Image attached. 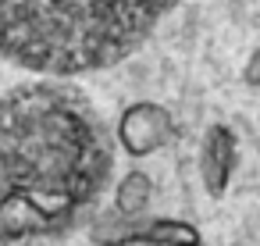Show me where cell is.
<instances>
[{
    "instance_id": "6",
    "label": "cell",
    "mask_w": 260,
    "mask_h": 246,
    "mask_svg": "<svg viewBox=\"0 0 260 246\" xmlns=\"http://www.w3.org/2000/svg\"><path fill=\"white\" fill-rule=\"evenodd\" d=\"M121 242H200V228L189 221L160 218V221H150V225L121 235Z\"/></svg>"
},
{
    "instance_id": "3",
    "label": "cell",
    "mask_w": 260,
    "mask_h": 246,
    "mask_svg": "<svg viewBox=\"0 0 260 246\" xmlns=\"http://www.w3.org/2000/svg\"><path fill=\"white\" fill-rule=\"evenodd\" d=\"M178 136L175 129V118L164 104H153V100H136L121 111V121H118V143L128 157H150L164 146H171Z\"/></svg>"
},
{
    "instance_id": "4",
    "label": "cell",
    "mask_w": 260,
    "mask_h": 246,
    "mask_svg": "<svg viewBox=\"0 0 260 246\" xmlns=\"http://www.w3.org/2000/svg\"><path fill=\"white\" fill-rule=\"evenodd\" d=\"M235 132L228 125H210L203 136V150H200V178L203 189L210 196H224L232 175H235Z\"/></svg>"
},
{
    "instance_id": "2",
    "label": "cell",
    "mask_w": 260,
    "mask_h": 246,
    "mask_svg": "<svg viewBox=\"0 0 260 246\" xmlns=\"http://www.w3.org/2000/svg\"><path fill=\"white\" fill-rule=\"evenodd\" d=\"M178 0H0V57L43 75L100 72L139 50Z\"/></svg>"
},
{
    "instance_id": "1",
    "label": "cell",
    "mask_w": 260,
    "mask_h": 246,
    "mask_svg": "<svg viewBox=\"0 0 260 246\" xmlns=\"http://www.w3.org/2000/svg\"><path fill=\"white\" fill-rule=\"evenodd\" d=\"M111 139L82 93L25 82L0 97V239L68 228L111 178Z\"/></svg>"
},
{
    "instance_id": "5",
    "label": "cell",
    "mask_w": 260,
    "mask_h": 246,
    "mask_svg": "<svg viewBox=\"0 0 260 246\" xmlns=\"http://www.w3.org/2000/svg\"><path fill=\"white\" fill-rule=\"evenodd\" d=\"M150 200H153V178H150L146 171H128V175H121V182H118V189H114V207H118V214L139 218V214L150 207Z\"/></svg>"
},
{
    "instance_id": "7",
    "label": "cell",
    "mask_w": 260,
    "mask_h": 246,
    "mask_svg": "<svg viewBox=\"0 0 260 246\" xmlns=\"http://www.w3.org/2000/svg\"><path fill=\"white\" fill-rule=\"evenodd\" d=\"M242 79L249 82V86H260V47L249 54V61H246V72H242Z\"/></svg>"
}]
</instances>
